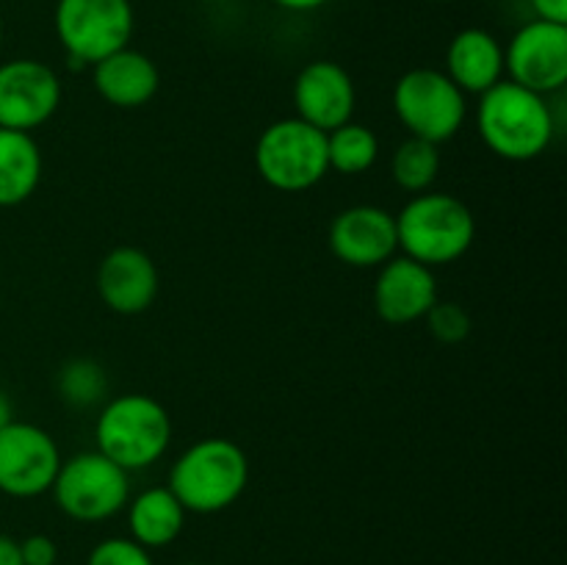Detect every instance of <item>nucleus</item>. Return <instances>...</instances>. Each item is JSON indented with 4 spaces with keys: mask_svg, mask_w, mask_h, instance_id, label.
I'll use <instances>...</instances> for the list:
<instances>
[{
    "mask_svg": "<svg viewBox=\"0 0 567 565\" xmlns=\"http://www.w3.org/2000/svg\"><path fill=\"white\" fill-rule=\"evenodd\" d=\"M476 127L485 147L504 161L540 158L557 131L546 97L513 81H498L480 94Z\"/></svg>",
    "mask_w": 567,
    "mask_h": 565,
    "instance_id": "nucleus-1",
    "label": "nucleus"
},
{
    "mask_svg": "<svg viewBox=\"0 0 567 565\" xmlns=\"http://www.w3.org/2000/svg\"><path fill=\"white\" fill-rule=\"evenodd\" d=\"M249 460L230 438L192 443L169 469V487L186 513L210 515L233 507L247 491Z\"/></svg>",
    "mask_w": 567,
    "mask_h": 565,
    "instance_id": "nucleus-2",
    "label": "nucleus"
},
{
    "mask_svg": "<svg viewBox=\"0 0 567 565\" xmlns=\"http://www.w3.org/2000/svg\"><path fill=\"white\" fill-rule=\"evenodd\" d=\"M396 236L408 258L435 269L468 253L476 238V219L454 194L421 192L396 214Z\"/></svg>",
    "mask_w": 567,
    "mask_h": 565,
    "instance_id": "nucleus-3",
    "label": "nucleus"
},
{
    "mask_svg": "<svg viewBox=\"0 0 567 565\" xmlns=\"http://www.w3.org/2000/svg\"><path fill=\"white\" fill-rule=\"evenodd\" d=\"M94 441L100 454L131 474L164 458L172 441V419L158 399L122 393L100 410Z\"/></svg>",
    "mask_w": 567,
    "mask_h": 565,
    "instance_id": "nucleus-4",
    "label": "nucleus"
},
{
    "mask_svg": "<svg viewBox=\"0 0 567 565\" xmlns=\"http://www.w3.org/2000/svg\"><path fill=\"white\" fill-rule=\"evenodd\" d=\"M255 166L258 175L277 192H308L330 172L327 133L299 116L271 122L255 144Z\"/></svg>",
    "mask_w": 567,
    "mask_h": 565,
    "instance_id": "nucleus-5",
    "label": "nucleus"
},
{
    "mask_svg": "<svg viewBox=\"0 0 567 565\" xmlns=\"http://www.w3.org/2000/svg\"><path fill=\"white\" fill-rule=\"evenodd\" d=\"M50 493L66 518L81 521V524H100L127 507L131 480L125 469L94 449V452L61 460Z\"/></svg>",
    "mask_w": 567,
    "mask_h": 565,
    "instance_id": "nucleus-6",
    "label": "nucleus"
},
{
    "mask_svg": "<svg viewBox=\"0 0 567 565\" xmlns=\"http://www.w3.org/2000/svg\"><path fill=\"white\" fill-rule=\"evenodd\" d=\"M53 25L72 64L92 66L131 44L136 14L131 0H59Z\"/></svg>",
    "mask_w": 567,
    "mask_h": 565,
    "instance_id": "nucleus-7",
    "label": "nucleus"
},
{
    "mask_svg": "<svg viewBox=\"0 0 567 565\" xmlns=\"http://www.w3.org/2000/svg\"><path fill=\"white\" fill-rule=\"evenodd\" d=\"M393 111L410 136L443 144L463 127L468 103L446 72L415 66L393 86Z\"/></svg>",
    "mask_w": 567,
    "mask_h": 565,
    "instance_id": "nucleus-8",
    "label": "nucleus"
},
{
    "mask_svg": "<svg viewBox=\"0 0 567 565\" xmlns=\"http://www.w3.org/2000/svg\"><path fill=\"white\" fill-rule=\"evenodd\" d=\"M59 465V443L48 430L17 419L0 430V493L11 499L42 496L53 487Z\"/></svg>",
    "mask_w": 567,
    "mask_h": 565,
    "instance_id": "nucleus-9",
    "label": "nucleus"
},
{
    "mask_svg": "<svg viewBox=\"0 0 567 565\" xmlns=\"http://www.w3.org/2000/svg\"><path fill=\"white\" fill-rule=\"evenodd\" d=\"M504 72L529 92H563L567 83V25L532 20L504 48Z\"/></svg>",
    "mask_w": 567,
    "mask_h": 565,
    "instance_id": "nucleus-10",
    "label": "nucleus"
},
{
    "mask_svg": "<svg viewBox=\"0 0 567 565\" xmlns=\"http://www.w3.org/2000/svg\"><path fill=\"white\" fill-rule=\"evenodd\" d=\"M61 105L59 72L37 59L0 64V127L33 133Z\"/></svg>",
    "mask_w": 567,
    "mask_h": 565,
    "instance_id": "nucleus-11",
    "label": "nucleus"
},
{
    "mask_svg": "<svg viewBox=\"0 0 567 565\" xmlns=\"http://www.w3.org/2000/svg\"><path fill=\"white\" fill-rule=\"evenodd\" d=\"M291 97L299 120L319 127L321 133H330L352 122L358 89L338 61L316 59L299 70Z\"/></svg>",
    "mask_w": 567,
    "mask_h": 565,
    "instance_id": "nucleus-12",
    "label": "nucleus"
},
{
    "mask_svg": "<svg viewBox=\"0 0 567 565\" xmlns=\"http://www.w3.org/2000/svg\"><path fill=\"white\" fill-rule=\"evenodd\" d=\"M330 249L354 269H380L396 255V216L380 205H352L330 225Z\"/></svg>",
    "mask_w": 567,
    "mask_h": 565,
    "instance_id": "nucleus-13",
    "label": "nucleus"
},
{
    "mask_svg": "<svg viewBox=\"0 0 567 565\" xmlns=\"http://www.w3.org/2000/svg\"><path fill=\"white\" fill-rule=\"evenodd\" d=\"M437 302V280L430 266L393 255L374 280V308L388 325H413Z\"/></svg>",
    "mask_w": 567,
    "mask_h": 565,
    "instance_id": "nucleus-14",
    "label": "nucleus"
},
{
    "mask_svg": "<svg viewBox=\"0 0 567 565\" xmlns=\"http://www.w3.org/2000/svg\"><path fill=\"white\" fill-rule=\"evenodd\" d=\"M161 275L155 260L138 247H114L97 266V294L105 308L138 316L155 302Z\"/></svg>",
    "mask_w": 567,
    "mask_h": 565,
    "instance_id": "nucleus-15",
    "label": "nucleus"
},
{
    "mask_svg": "<svg viewBox=\"0 0 567 565\" xmlns=\"http://www.w3.org/2000/svg\"><path fill=\"white\" fill-rule=\"evenodd\" d=\"M94 92L116 109H142L158 94L161 72L155 61L131 44L92 64Z\"/></svg>",
    "mask_w": 567,
    "mask_h": 565,
    "instance_id": "nucleus-16",
    "label": "nucleus"
},
{
    "mask_svg": "<svg viewBox=\"0 0 567 565\" xmlns=\"http://www.w3.org/2000/svg\"><path fill=\"white\" fill-rule=\"evenodd\" d=\"M446 75L463 94H485L504 81V48L485 28L454 33L446 48Z\"/></svg>",
    "mask_w": 567,
    "mask_h": 565,
    "instance_id": "nucleus-17",
    "label": "nucleus"
},
{
    "mask_svg": "<svg viewBox=\"0 0 567 565\" xmlns=\"http://www.w3.org/2000/svg\"><path fill=\"white\" fill-rule=\"evenodd\" d=\"M131 537L144 548H164L177 541L186 526V507L166 485L147 487L127 502Z\"/></svg>",
    "mask_w": 567,
    "mask_h": 565,
    "instance_id": "nucleus-18",
    "label": "nucleus"
},
{
    "mask_svg": "<svg viewBox=\"0 0 567 565\" xmlns=\"http://www.w3.org/2000/svg\"><path fill=\"white\" fill-rule=\"evenodd\" d=\"M42 150L31 133L0 127V208H14L37 194Z\"/></svg>",
    "mask_w": 567,
    "mask_h": 565,
    "instance_id": "nucleus-19",
    "label": "nucleus"
},
{
    "mask_svg": "<svg viewBox=\"0 0 567 565\" xmlns=\"http://www.w3.org/2000/svg\"><path fill=\"white\" fill-rule=\"evenodd\" d=\"M380 158V138L360 122H347L327 133V164L341 175H363Z\"/></svg>",
    "mask_w": 567,
    "mask_h": 565,
    "instance_id": "nucleus-20",
    "label": "nucleus"
},
{
    "mask_svg": "<svg viewBox=\"0 0 567 565\" xmlns=\"http://www.w3.org/2000/svg\"><path fill=\"white\" fill-rule=\"evenodd\" d=\"M437 172H441V150H437V144L424 142V138H404L391 158L393 181L410 194L430 192Z\"/></svg>",
    "mask_w": 567,
    "mask_h": 565,
    "instance_id": "nucleus-21",
    "label": "nucleus"
},
{
    "mask_svg": "<svg viewBox=\"0 0 567 565\" xmlns=\"http://www.w3.org/2000/svg\"><path fill=\"white\" fill-rule=\"evenodd\" d=\"M109 380H105L103 366L94 363L89 358H75L64 363L59 371V393L64 402L75 404V408H89L103 399Z\"/></svg>",
    "mask_w": 567,
    "mask_h": 565,
    "instance_id": "nucleus-22",
    "label": "nucleus"
},
{
    "mask_svg": "<svg viewBox=\"0 0 567 565\" xmlns=\"http://www.w3.org/2000/svg\"><path fill=\"white\" fill-rule=\"evenodd\" d=\"M424 319L432 336H435L441 343H460L465 341L471 332L468 310L457 302H441V299H437Z\"/></svg>",
    "mask_w": 567,
    "mask_h": 565,
    "instance_id": "nucleus-23",
    "label": "nucleus"
},
{
    "mask_svg": "<svg viewBox=\"0 0 567 565\" xmlns=\"http://www.w3.org/2000/svg\"><path fill=\"white\" fill-rule=\"evenodd\" d=\"M86 565H155L150 548L138 546L133 537H105L89 554Z\"/></svg>",
    "mask_w": 567,
    "mask_h": 565,
    "instance_id": "nucleus-24",
    "label": "nucleus"
},
{
    "mask_svg": "<svg viewBox=\"0 0 567 565\" xmlns=\"http://www.w3.org/2000/svg\"><path fill=\"white\" fill-rule=\"evenodd\" d=\"M22 565H55L59 563V546L48 535H28L20 541Z\"/></svg>",
    "mask_w": 567,
    "mask_h": 565,
    "instance_id": "nucleus-25",
    "label": "nucleus"
},
{
    "mask_svg": "<svg viewBox=\"0 0 567 565\" xmlns=\"http://www.w3.org/2000/svg\"><path fill=\"white\" fill-rule=\"evenodd\" d=\"M529 3L535 9L537 20L567 25V0H529Z\"/></svg>",
    "mask_w": 567,
    "mask_h": 565,
    "instance_id": "nucleus-26",
    "label": "nucleus"
},
{
    "mask_svg": "<svg viewBox=\"0 0 567 565\" xmlns=\"http://www.w3.org/2000/svg\"><path fill=\"white\" fill-rule=\"evenodd\" d=\"M0 565H22L20 541L9 535H0Z\"/></svg>",
    "mask_w": 567,
    "mask_h": 565,
    "instance_id": "nucleus-27",
    "label": "nucleus"
},
{
    "mask_svg": "<svg viewBox=\"0 0 567 565\" xmlns=\"http://www.w3.org/2000/svg\"><path fill=\"white\" fill-rule=\"evenodd\" d=\"M271 3L286 11H316L330 3V0H271Z\"/></svg>",
    "mask_w": 567,
    "mask_h": 565,
    "instance_id": "nucleus-28",
    "label": "nucleus"
},
{
    "mask_svg": "<svg viewBox=\"0 0 567 565\" xmlns=\"http://www.w3.org/2000/svg\"><path fill=\"white\" fill-rule=\"evenodd\" d=\"M9 421H14V408H11V399L0 391V430H3Z\"/></svg>",
    "mask_w": 567,
    "mask_h": 565,
    "instance_id": "nucleus-29",
    "label": "nucleus"
},
{
    "mask_svg": "<svg viewBox=\"0 0 567 565\" xmlns=\"http://www.w3.org/2000/svg\"><path fill=\"white\" fill-rule=\"evenodd\" d=\"M430 3H449V0H430Z\"/></svg>",
    "mask_w": 567,
    "mask_h": 565,
    "instance_id": "nucleus-30",
    "label": "nucleus"
},
{
    "mask_svg": "<svg viewBox=\"0 0 567 565\" xmlns=\"http://www.w3.org/2000/svg\"><path fill=\"white\" fill-rule=\"evenodd\" d=\"M0 39H3V20H0Z\"/></svg>",
    "mask_w": 567,
    "mask_h": 565,
    "instance_id": "nucleus-31",
    "label": "nucleus"
},
{
    "mask_svg": "<svg viewBox=\"0 0 567 565\" xmlns=\"http://www.w3.org/2000/svg\"><path fill=\"white\" fill-rule=\"evenodd\" d=\"M203 3H221V0H203Z\"/></svg>",
    "mask_w": 567,
    "mask_h": 565,
    "instance_id": "nucleus-32",
    "label": "nucleus"
},
{
    "mask_svg": "<svg viewBox=\"0 0 567 565\" xmlns=\"http://www.w3.org/2000/svg\"><path fill=\"white\" fill-rule=\"evenodd\" d=\"M181 565H208V563H181Z\"/></svg>",
    "mask_w": 567,
    "mask_h": 565,
    "instance_id": "nucleus-33",
    "label": "nucleus"
}]
</instances>
